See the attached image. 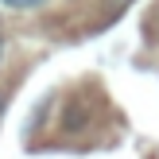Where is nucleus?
I'll list each match as a JSON object with an SVG mask.
<instances>
[{
	"instance_id": "obj_1",
	"label": "nucleus",
	"mask_w": 159,
	"mask_h": 159,
	"mask_svg": "<svg viewBox=\"0 0 159 159\" xmlns=\"http://www.w3.org/2000/svg\"><path fill=\"white\" fill-rule=\"evenodd\" d=\"M47 0H0V8H12V12H31V8H43Z\"/></svg>"
},
{
	"instance_id": "obj_2",
	"label": "nucleus",
	"mask_w": 159,
	"mask_h": 159,
	"mask_svg": "<svg viewBox=\"0 0 159 159\" xmlns=\"http://www.w3.org/2000/svg\"><path fill=\"white\" fill-rule=\"evenodd\" d=\"M4 105H8V97H4V89H0V116H4Z\"/></svg>"
}]
</instances>
